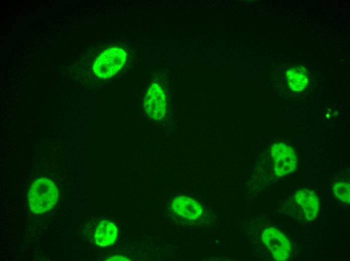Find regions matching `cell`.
<instances>
[{"label": "cell", "instance_id": "1", "mask_svg": "<svg viewBox=\"0 0 350 261\" xmlns=\"http://www.w3.org/2000/svg\"><path fill=\"white\" fill-rule=\"evenodd\" d=\"M58 197L57 189L51 180L46 178L36 180L32 185L28 196L32 212L41 214L51 209Z\"/></svg>", "mask_w": 350, "mask_h": 261}, {"label": "cell", "instance_id": "2", "mask_svg": "<svg viewBox=\"0 0 350 261\" xmlns=\"http://www.w3.org/2000/svg\"><path fill=\"white\" fill-rule=\"evenodd\" d=\"M126 53L119 48H111L104 52L95 61L93 70L98 77L109 78L115 74L124 65Z\"/></svg>", "mask_w": 350, "mask_h": 261}, {"label": "cell", "instance_id": "3", "mask_svg": "<svg viewBox=\"0 0 350 261\" xmlns=\"http://www.w3.org/2000/svg\"><path fill=\"white\" fill-rule=\"evenodd\" d=\"M275 174L283 176L294 171L297 167V157L293 149L283 143L275 144L271 149Z\"/></svg>", "mask_w": 350, "mask_h": 261}, {"label": "cell", "instance_id": "4", "mask_svg": "<svg viewBox=\"0 0 350 261\" xmlns=\"http://www.w3.org/2000/svg\"><path fill=\"white\" fill-rule=\"evenodd\" d=\"M261 238L276 260H285L289 257L290 243L279 230L273 227L266 228Z\"/></svg>", "mask_w": 350, "mask_h": 261}, {"label": "cell", "instance_id": "5", "mask_svg": "<svg viewBox=\"0 0 350 261\" xmlns=\"http://www.w3.org/2000/svg\"><path fill=\"white\" fill-rule=\"evenodd\" d=\"M145 111L151 118L160 119L166 110V97L162 88L152 83L148 89L144 100Z\"/></svg>", "mask_w": 350, "mask_h": 261}, {"label": "cell", "instance_id": "6", "mask_svg": "<svg viewBox=\"0 0 350 261\" xmlns=\"http://www.w3.org/2000/svg\"><path fill=\"white\" fill-rule=\"evenodd\" d=\"M297 203L301 206L307 220L312 221L317 215L319 200L315 193L306 189L297 191L294 195Z\"/></svg>", "mask_w": 350, "mask_h": 261}, {"label": "cell", "instance_id": "7", "mask_svg": "<svg viewBox=\"0 0 350 261\" xmlns=\"http://www.w3.org/2000/svg\"><path fill=\"white\" fill-rule=\"evenodd\" d=\"M171 207L176 213L189 220L197 219L202 213V208L199 203L184 196L174 199Z\"/></svg>", "mask_w": 350, "mask_h": 261}, {"label": "cell", "instance_id": "8", "mask_svg": "<svg viewBox=\"0 0 350 261\" xmlns=\"http://www.w3.org/2000/svg\"><path fill=\"white\" fill-rule=\"evenodd\" d=\"M117 228L110 221H103L98 226L95 234L96 243L101 246L112 244L116 239Z\"/></svg>", "mask_w": 350, "mask_h": 261}, {"label": "cell", "instance_id": "9", "mask_svg": "<svg viewBox=\"0 0 350 261\" xmlns=\"http://www.w3.org/2000/svg\"><path fill=\"white\" fill-rule=\"evenodd\" d=\"M286 77L290 88L295 91H301L304 89L307 84V77L301 69L293 68L289 69Z\"/></svg>", "mask_w": 350, "mask_h": 261}, {"label": "cell", "instance_id": "10", "mask_svg": "<svg viewBox=\"0 0 350 261\" xmlns=\"http://www.w3.org/2000/svg\"><path fill=\"white\" fill-rule=\"evenodd\" d=\"M350 186L347 182H339L334 184L332 190L336 197L340 201L349 203Z\"/></svg>", "mask_w": 350, "mask_h": 261}, {"label": "cell", "instance_id": "11", "mask_svg": "<svg viewBox=\"0 0 350 261\" xmlns=\"http://www.w3.org/2000/svg\"><path fill=\"white\" fill-rule=\"evenodd\" d=\"M108 260H127L128 259L127 258L121 256H113L109 258Z\"/></svg>", "mask_w": 350, "mask_h": 261}]
</instances>
